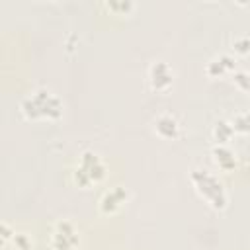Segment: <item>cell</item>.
I'll list each match as a JSON object with an SVG mask.
<instances>
[{
    "label": "cell",
    "mask_w": 250,
    "mask_h": 250,
    "mask_svg": "<svg viewBox=\"0 0 250 250\" xmlns=\"http://www.w3.org/2000/svg\"><path fill=\"white\" fill-rule=\"evenodd\" d=\"M20 109L29 121H57L62 117V100L49 88H35L21 100Z\"/></svg>",
    "instance_id": "1"
},
{
    "label": "cell",
    "mask_w": 250,
    "mask_h": 250,
    "mask_svg": "<svg viewBox=\"0 0 250 250\" xmlns=\"http://www.w3.org/2000/svg\"><path fill=\"white\" fill-rule=\"evenodd\" d=\"M189 182L197 195L207 201V205L215 211H225L229 205V193L225 189V184L209 170L205 168H191L189 170Z\"/></svg>",
    "instance_id": "2"
},
{
    "label": "cell",
    "mask_w": 250,
    "mask_h": 250,
    "mask_svg": "<svg viewBox=\"0 0 250 250\" xmlns=\"http://www.w3.org/2000/svg\"><path fill=\"white\" fill-rule=\"evenodd\" d=\"M105 176H107V166L104 158L94 150H84L78 156L76 166L72 170V182L82 189L102 184Z\"/></svg>",
    "instance_id": "3"
},
{
    "label": "cell",
    "mask_w": 250,
    "mask_h": 250,
    "mask_svg": "<svg viewBox=\"0 0 250 250\" xmlns=\"http://www.w3.org/2000/svg\"><path fill=\"white\" fill-rule=\"evenodd\" d=\"M49 244H51V250H76L80 246V230L72 221L59 219L53 225Z\"/></svg>",
    "instance_id": "4"
},
{
    "label": "cell",
    "mask_w": 250,
    "mask_h": 250,
    "mask_svg": "<svg viewBox=\"0 0 250 250\" xmlns=\"http://www.w3.org/2000/svg\"><path fill=\"white\" fill-rule=\"evenodd\" d=\"M146 80H148V86L152 92H158V94H164L172 88L174 84V68L166 62V61H154L150 62L148 66V72H146Z\"/></svg>",
    "instance_id": "5"
},
{
    "label": "cell",
    "mask_w": 250,
    "mask_h": 250,
    "mask_svg": "<svg viewBox=\"0 0 250 250\" xmlns=\"http://www.w3.org/2000/svg\"><path fill=\"white\" fill-rule=\"evenodd\" d=\"M127 201H129V191H127V188H123V186H113V188H109V189H105V191L102 193L98 207H100V213H102V215H115Z\"/></svg>",
    "instance_id": "6"
},
{
    "label": "cell",
    "mask_w": 250,
    "mask_h": 250,
    "mask_svg": "<svg viewBox=\"0 0 250 250\" xmlns=\"http://www.w3.org/2000/svg\"><path fill=\"white\" fill-rule=\"evenodd\" d=\"M180 127H182V125H180L178 117H176L174 113H168V111L158 113V115L154 117V121H152L154 133H156L160 139H164V141H174V139H178Z\"/></svg>",
    "instance_id": "7"
},
{
    "label": "cell",
    "mask_w": 250,
    "mask_h": 250,
    "mask_svg": "<svg viewBox=\"0 0 250 250\" xmlns=\"http://www.w3.org/2000/svg\"><path fill=\"white\" fill-rule=\"evenodd\" d=\"M234 66H236V59L229 53H219L215 55L207 64H205V72L211 78H221L225 74H234Z\"/></svg>",
    "instance_id": "8"
},
{
    "label": "cell",
    "mask_w": 250,
    "mask_h": 250,
    "mask_svg": "<svg viewBox=\"0 0 250 250\" xmlns=\"http://www.w3.org/2000/svg\"><path fill=\"white\" fill-rule=\"evenodd\" d=\"M211 156H213V162L223 172H232L238 166V158H236L234 150H230L229 145H215L211 148Z\"/></svg>",
    "instance_id": "9"
},
{
    "label": "cell",
    "mask_w": 250,
    "mask_h": 250,
    "mask_svg": "<svg viewBox=\"0 0 250 250\" xmlns=\"http://www.w3.org/2000/svg\"><path fill=\"white\" fill-rule=\"evenodd\" d=\"M211 135H213L215 145H229V141L234 137V127H232L230 119H217Z\"/></svg>",
    "instance_id": "10"
},
{
    "label": "cell",
    "mask_w": 250,
    "mask_h": 250,
    "mask_svg": "<svg viewBox=\"0 0 250 250\" xmlns=\"http://www.w3.org/2000/svg\"><path fill=\"white\" fill-rule=\"evenodd\" d=\"M234 133L240 135H250V111H238L232 119H230Z\"/></svg>",
    "instance_id": "11"
},
{
    "label": "cell",
    "mask_w": 250,
    "mask_h": 250,
    "mask_svg": "<svg viewBox=\"0 0 250 250\" xmlns=\"http://www.w3.org/2000/svg\"><path fill=\"white\" fill-rule=\"evenodd\" d=\"M105 8L115 16H127L135 10V4L131 0H111V2H105Z\"/></svg>",
    "instance_id": "12"
},
{
    "label": "cell",
    "mask_w": 250,
    "mask_h": 250,
    "mask_svg": "<svg viewBox=\"0 0 250 250\" xmlns=\"http://www.w3.org/2000/svg\"><path fill=\"white\" fill-rule=\"evenodd\" d=\"M232 51L236 55H248L250 53V35H238L232 39Z\"/></svg>",
    "instance_id": "13"
},
{
    "label": "cell",
    "mask_w": 250,
    "mask_h": 250,
    "mask_svg": "<svg viewBox=\"0 0 250 250\" xmlns=\"http://www.w3.org/2000/svg\"><path fill=\"white\" fill-rule=\"evenodd\" d=\"M232 80L242 92L250 94V70H236L232 74Z\"/></svg>",
    "instance_id": "14"
},
{
    "label": "cell",
    "mask_w": 250,
    "mask_h": 250,
    "mask_svg": "<svg viewBox=\"0 0 250 250\" xmlns=\"http://www.w3.org/2000/svg\"><path fill=\"white\" fill-rule=\"evenodd\" d=\"M12 242L18 250H33V238L27 232H16Z\"/></svg>",
    "instance_id": "15"
},
{
    "label": "cell",
    "mask_w": 250,
    "mask_h": 250,
    "mask_svg": "<svg viewBox=\"0 0 250 250\" xmlns=\"http://www.w3.org/2000/svg\"><path fill=\"white\" fill-rule=\"evenodd\" d=\"M16 236V229H12L6 221L0 225V238H2V246H8Z\"/></svg>",
    "instance_id": "16"
}]
</instances>
